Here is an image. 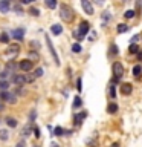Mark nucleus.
Listing matches in <instances>:
<instances>
[{
  "label": "nucleus",
  "instance_id": "f257e3e1",
  "mask_svg": "<svg viewBox=\"0 0 142 147\" xmlns=\"http://www.w3.org/2000/svg\"><path fill=\"white\" fill-rule=\"evenodd\" d=\"M60 17H61L66 23H72L73 18H75V12H73V9L70 6L61 5V6H60Z\"/></svg>",
  "mask_w": 142,
  "mask_h": 147
},
{
  "label": "nucleus",
  "instance_id": "f03ea898",
  "mask_svg": "<svg viewBox=\"0 0 142 147\" xmlns=\"http://www.w3.org/2000/svg\"><path fill=\"white\" fill-rule=\"evenodd\" d=\"M112 71H113V77H115V80L119 81V80L122 78V75H124V66H122V63H119V61L113 63Z\"/></svg>",
  "mask_w": 142,
  "mask_h": 147
},
{
  "label": "nucleus",
  "instance_id": "7ed1b4c3",
  "mask_svg": "<svg viewBox=\"0 0 142 147\" xmlns=\"http://www.w3.org/2000/svg\"><path fill=\"white\" fill-rule=\"evenodd\" d=\"M0 98H2L3 101H6V103H9V104H14V103L17 101L15 94H12V92H8V90L0 92Z\"/></svg>",
  "mask_w": 142,
  "mask_h": 147
},
{
  "label": "nucleus",
  "instance_id": "20e7f679",
  "mask_svg": "<svg viewBox=\"0 0 142 147\" xmlns=\"http://www.w3.org/2000/svg\"><path fill=\"white\" fill-rule=\"evenodd\" d=\"M89 29H90L89 23H87V22H81V23H80V29H78V34L75 32V35H78L76 38H78V40H82V38H84V35L89 32Z\"/></svg>",
  "mask_w": 142,
  "mask_h": 147
},
{
  "label": "nucleus",
  "instance_id": "39448f33",
  "mask_svg": "<svg viewBox=\"0 0 142 147\" xmlns=\"http://www.w3.org/2000/svg\"><path fill=\"white\" fill-rule=\"evenodd\" d=\"M46 45H48V48H49V52L52 54V57H54V61H55V64H57V66H60V58H58V54H57V51H55L54 45L50 43V38H49L48 35H46Z\"/></svg>",
  "mask_w": 142,
  "mask_h": 147
},
{
  "label": "nucleus",
  "instance_id": "423d86ee",
  "mask_svg": "<svg viewBox=\"0 0 142 147\" xmlns=\"http://www.w3.org/2000/svg\"><path fill=\"white\" fill-rule=\"evenodd\" d=\"M12 81L15 83L17 86H23L25 83H27V81H31L29 78H27L26 75H21V74H15V75L12 77Z\"/></svg>",
  "mask_w": 142,
  "mask_h": 147
},
{
  "label": "nucleus",
  "instance_id": "0eeeda50",
  "mask_svg": "<svg viewBox=\"0 0 142 147\" xmlns=\"http://www.w3.org/2000/svg\"><path fill=\"white\" fill-rule=\"evenodd\" d=\"M18 67H20L23 72H29L31 69L34 67V63H32L31 60H21L20 64H18Z\"/></svg>",
  "mask_w": 142,
  "mask_h": 147
},
{
  "label": "nucleus",
  "instance_id": "6e6552de",
  "mask_svg": "<svg viewBox=\"0 0 142 147\" xmlns=\"http://www.w3.org/2000/svg\"><path fill=\"white\" fill-rule=\"evenodd\" d=\"M81 6H82V9H84V12L89 14V16H92V14L95 12V11H93V6H92V3L86 2V0H82V2H81Z\"/></svg>",
  "mask_w": 142,
  "mask_h": 147
},
{
  "label": "nucleus",
  "instance_id": "1a4fd4ad",
  "mask_svg": "<svg viewBox=\"0 0 142 147\" xmlns=\"http://www.w3.org/2000/svg\"><path fill=\"white\" fill-rule=\"evenodd\" d=\"M131 92H133V87H131L130 83H124V84L121 86V94L122 95H130Z\"/></svg>",
  "mask_w": 142,
  "mask_h": 147
},
{
  "label": "nucleus",
  "instance_id": "9d476101",
  "mask_svg": "<svg viewBox=\"0 0 142 147\" xmlns=\"http://www.w3.org/2000/svg\"><path fill=\"white\" fill-rule=\"evenodd\" d=\"M15 69H17V64L14 63V61H8L6 63V67H5V71H6L9 75L11 74H15Z\"/></svg>",
  "mask_w": 142,
  "mask_h": 147
},
{
  "label": "nucleus",
  "instance_id": "9b49d317",
  "mask_svg": "<svg viewBox=\"0 0 142 147\" xmlns=\"http://www.w3.org/2000/svg\"><path fill=\"white\" fill-rule=\"evenodd\" d=\"M12 35H14V38H17V40H21L23 37H25V29H21V28H18V29H14Z\"/></svg>",
  "mask_w": 142,
  "mask_h": 147
},
{
  "label": "nucleus",
  "instance_id": "f8f14e48",
  "mask_svg": "<svg viewBox=\"0 0 142 147\" xmlns=\"http://www.w3.org/2000/svg\"><path fill=\"white\" fill-rule=\"evenodd\" d=\"M18 52H20V46H17V45L9 46L8 51H6V54H9V55H17Z\"/></svg>",
  "mask_w": 142,
  "mask_h": 147
},
{
  "label": "nucleus",
  "instance_id": "ddd939ff",
  "mask_svg": "<svg viewBox=\"0 0 142 147\" xmlns=\"http://www.w3.org/2000/svg\"><path fill=\"white\" fill-rule=\"evenodd\" d=\"M50 31H52V34H54V35H60V34L63 32V26H61V25H52Z\"/></svg>",
  "mask_w": 142,
  "mask_h": 147
},
{
  "label": "nucleus",
  "instance_id": "4468645a",
  "mask_svg": "<svg viewBox=\"0 0 142 147\" xmlns=\"http://www.w3.org/2000/svg\"><path fill=\"white\" fill-rule=\"evenodd\" d=\"M9 11V2H6V0H3V2H0V12L6 14Z\"/></svg>",
  "mask_w": 142,
  "mask_h": 147
},
{
  "label": "nucleus",
  "instance_id": "2eb2a0df",
  "mask_svg": "<svg viewBox=\"0 0 142 147\" xmlns=\"http://www.w3.org/2000/svg\"><path fill=\"white\" fill-rule=\"evenodd\" d=\"M133 75H135L136 78H139L142 75V66L141 64H136V66L133 67Z\"/></svg>",
  "mask_w": 142,
  "mask_h": 147
},
{
  "label": "nucleus",
  "instance_id": "dca6fc26",
  "mask_svg": "<svg viewBox=\"0 0 142 147\" xmlns=\"http://www.w3.org/2000/svg\"><path fill=\"white\" fill-rule=\"evenodd\" d=\"M107 112H109V113H116V112H118V104H116V103H110V104L107 106Z\"/></svg>",
  "mask_w": 142,
  "mask_h": 147
},
{
  "label": "nucleus",
  "instance_id": "f3484780",
  "mask_svg": "<svg viewBox=\"0 0 142 147\" xmlns=\"http://www.w3.org/2000/svg\"><path fill=\"white\" fill-rule=\"evenodd\" d=\"M6 124H8V126L9 127H17V119H14V118H11V117H8L6 118Z\"/></svg>",
  "mask_w": 142,
  "mask_h": 147
},
{
  "label": "nucleus",
  "instance_id": "a211bd4d",
  "mask_svg": "<svg viewBox=\"0 0 142 147\" xmlns=\"http://www.w3.org/2000/svg\"><path fill=\"white\" fill-rule=\"evenodd\" d=\"M84 118H86V112H82V113H80V115H76V117H75V124H78V126H80L81 121H82Z\"/></svg>",
  "mask_w": 142,
  "mask_h": 147
},
{
  "label": "nucleus",
  "instance_id": "6ab92c4d",
  "mask_svg": "<svg viewBox=\"0 0 142 147\" xmlns=\"http://www.w3.org/2000/svg\"><path fill=\"white\" fill-rule=\"evenodd\" d=\"M0 140H2V141H8L9 140L8 130H0Z\"/></svg>",
  "mask_w": 142,
  "mask_h": 147
},
{
  "label": "nucleus",
  "instance_id": "aec40b11",
  "mask_svg": "<svg viewBox=\"0 0 142 147\" xmlns=\"http://www.w3.org/2000/svg\"><path fill=\"white\" fill-rule=\"evenodd\" d=\"M116 29H118L119 34H122V32H127V31H128V26H127V25H124V23H121V25H118Z\"/></svg>",
  "mask_w": 142,
  "mask_h": 147
},
{
  "label": "nucleus",
  "instance_id": "412c9836",
  "mask_svg": "<svg viewBox=\"0 0 142 147\" xmlns=\"http://www.w3.org/2000/svg\"><path fill=\"white\" fill-rule=\"evenodd\" d=\"M54 135L55 136H63L64 135V130H63V127H55V130H54Z\"/></svg>",
  "mask_w": 142,
  "mask_h": 147
},
{
  "label": "nucleus",
  "instance_id": "4be33fe9",
  "mask_svg": "<svg viewBox=\"0 0 142 147\" xmlns=\"http://www.w3.org/2000/svg\"><path fill=\"white\" fill-rule=\"evenodd\" d=\"M8 87H9V84H8V81L6 80H0V90H8Z\"/></svg>",
  "mask_w": 142,
  "mask_h": 147
},
{
  "label": "nucleus",
  "instance_id": "5701e85b",
  "mask_svg": "<svg viewBox=\"0 0 142 147\" xmlns=\"http://www.w3.org/2000/svg\"><path fill=\"white\" fill-rule=\"evenodd\" d=\"M109 94H110V98H115L116 96V87H115V84L110 86V89H109Z\"/></svg>",
  "mask_w": 142,
  "mask_h": 147
},
{
  "label": "nucleus",
  "instance_id": "b1692460",
  "mask_svg": "<svg viewBox=\"0 0 142 147\" xmlns=\"http://www.w3.org/2000/svg\"><path fill=\"white\" fill-rule=\"evenodd\" d=\"M82 104V101H81V98L80 96H76L75 100H73V109H76V107H80V106Z\"/></svg>",
  "mask_w": 142,
  "mask_h": 147
},
{
  "label": "nucleus",
  "instance_id": "393cba45",
  "mask_svg": "<svg viewBox=\"0 0 142 147\" xmlns=\"http://www.w3.org/2000/svg\"><path fill=\"white\" fill-rule=\"evenodd\" d=\"M27 12H29L31 16H34V17H38V16H40V11H38V9H37V8H31L29 11H27Z\"/></svg>",
  "mask_w": 142,
  "mask_h": 147
},
{
  "label": "nucleus",
  "instance_id": "a878e982",
  "mask_svg": "<svg viewBox=\"0 0 142 147\" xmlns=\"http://www.w3.org/2000/svg\"><path fill=\"white\" fill-rule=\"evenodd\" d=\"M46 6L50 8V9H54L55 6H57V2H54V0H46Z\"/></svg>",
  "mask_w": 142,
  "mask_h": 147
},
{
  "label": "nucleus",
  "instance_id": "bb28decb",
  "mask_svg": "<svg viewBox=\"0 0 142 147\" xmlns=\"http://www.w3.org/2000/svg\"><path fill=\"white\" fill-rule=\"evenodd\" d=\"M72 51H73V52H75V54H80V52H81V45L75 43V45L72 46Z\"/></svg>",
  "mask_w": 142,
  "mask_h": 147
},
{
  "label": "nucleus",
  "instance_id": "cd10ccee",
  "mask_svg": "<svg viewBox=\"0 0 142 147\" xmlns=\"http://www.w3.org/2000/svg\"><path fill=\"white\" fill-rule=\"evenodd\" d=\"M124 16H125V18H133L136 16L135 14V11H131V9H128V11H125V14H124Z\"/></svg>",
  "mask_w": 142,
  "mask_h": 147
},
{
  "label": "nucleus",
  "instance_id": "c85d7f7f",
  "mask_svg": "<svg viewBox=\"0 0 142 147\" xmlns=\"http://www.w3.org/2000/svg\"><path fill=\"white\" fill-rule=\"evenodd\" d=\"M0 41H2V43H8V41H9V35L8 34H2V35H0Z\"/></svg>",
  "mask_w": 142,
  "mask_h": 147
},
{
  "label": "nucleus",
  "instance_id": "c756f323",
  "mask_svg": "<svg viewBox=\"0 0 142 147\" xmlns=\"http://www.w3.org/2000/svg\"><path fill=\"white\" fill-rule=\"evenodd\" d=\"M130 52H131V54L139 52V46H136V45H130Z\"/></svg>",
  "mask_w": 142,
  "mask_h": 147
},
{
  "label": "nucleus",
  "instance_id": "7c9ffc66",
  "mask_svg": "<svg viewBox=\"0 0 142 147\" xmlns=\"http://www.w3.org/2000/svg\"><path fill=\"white\" fill-rule=\"evenodd\" d=\"M43 75V69L38 67V69H35V77H41Z\"/></svg>",
  "mask_w": 142,
  "mask_h": 147
},
{
  "label": "nucleus",
  "instance_id": "2f4dec72",
  "mask_svg": "<svg viewBox=\"0 0 142 147\" xmlns=\"http://www.w3.org/2000/svg\"><path fill=\"white\" fill-rule=\"evenodd\" d=\"M34 132H35V136H37V138H40V136H41V132H40V129H38V127H35V129H34Z\"/></svg>",
  "mask_w": 142,
  "mask_h": 147
},
{
  "label": "nucleus",
  "instance_id": "473e14b6",
  "mask_svg": "<svg viewBox=\"0 0 142 147\" xmlns=\"http://www.w3.org/2000/svg\"><path fill=\"white\" fill-rule=\"evenodd\" d=\"M76 87H78V90L81 92V89H82V86H81V78H78V86H76Z\"/></svg>",
  "mask_w": 142,
  "mask_h": 147
},
{
  "label": "nucleus",
  "instance_id": "72a5a7b5",
  "mask_svg": "<svg viewBox=\"0 0 142 147\" xmlns=\"http://www.w3.org/2000/svg\"><path fill=\"white\" fill-rule=\"evenodd\" d=\"M15 147H25V141H20V142H18V144H17Z\"/></svg>",
  "mask_w": 142,
  "mask_h": 147
},
{
  "label": "nucleus",
  "instance_id": "f704fd0d",
  "mask_svg": "<svg viewBox=\"0 0 142 147\" xmlns=\"http://www.w3.org/2000/svg\"><path fill=\"white\" fill-rule=\"evenodd\" d=\"M116 49H118V48L113 45V46H112V51H113V54H118V51H116Z\"/></svg>",
  "mask_w": 142,
  "mask_h": 147
},
{
  "label": "nucleus",
  "instance_id": "c9c22d12",
  "mask_svg": "<svg viewBox=\"0 0 142 147\" xmlns=\"http://www.w3.org/2000/svg\"><path fill=\"white\" fill-rule=\"evenodd\" d=\"M137 38H139V37H137V35H135V37H133V38H131V45H133V43H135V41H136Z\"/></svg>",
  "mask_w": 142,
  "mask_h": 147
},
{
  "label": "nucleus",
  "instance_id": "e433bc0d",
  "mask_svg": "<svg viewBox=\"0 0 142 147\" xmlns=\"http://www.w3.org/2000/svg\"><path fill=\"white\" fill-rule=\"evenodd\" d=\"M2 110H3V101L0 100V112H2Z\"/></svg>",
  "mask_w": 142,
  "mask_h": 147
},
{
  "label": "nucleus",
  "instance_id": "4c0bfd02",
  "mask_svg": "<svg viewBox=\"0 0 142 147\" xmlns=\"http://www.w3.org/2000/svg\"><path fill=\"white\" fill-rule=\"evenodd\" d=\"M50 147H60V146L57 144V142H52V144H50Z\"/></svg>",
  "mask_w": 142,
  "mask_h": 147
},
{
  "label": "nucleus",
  "instance_id": "58836bf2",
  "mask_svg": "<svg viewBox=\"0 0 142 147\" xmlns=\"http://www.w3.org/2000/svg\"><path fill=\"white\" fill-rule=\"evenodd\" d=\"M112 147H119V144H118V142H115V144H113Z\"/></svg>",
  "mask_w": 142,
  "mask_h": 147
}]
</instances>
